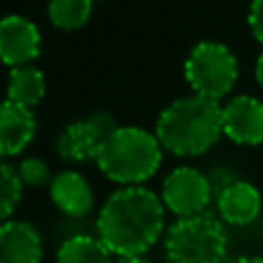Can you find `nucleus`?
<instances>
[{"mask_svg": "<svg viewBox=\"0 0 263 263\" xmlns=\"http://www.w3.org/2000/svg\"><path fill=\"white\" fill-rule=\"evenodd\" d=\"M44 245L32 224L9 219L0 229V263H42Z\"/></svg>", "mask_w": 263, "mask_h": 263, "instance_id": "nucleus-12", "label": "nucleus"}, {"mask_svg": "<svg viewBox=\"0 0 263 263\" xmlns=\"http://www.w3.org/2000/svg\"><path fill=\"white\" fill-rule=\"evenodd\" d=\"M46 92V81L44 74L32 65H23V67L9 69L7 79V100L21 106H37Z\"/></svg>", "mask_w": 263, "mask_h": 263, "instance_id": "nucleus-14", "label": "nucleus"}, {"mask_svg": "<svg viewBox=\"0 0 263 263\" xmlns=\"http://www.w3.org/2000/svg\"><path fill=\"white\" fill-rule=\"evenodd\" d=\"M114 129H116V123L111 116L92 114L88 118L65 125V129L60 132L58 141H55V150L67 162L83 164V162H90V159L95 162L102 143H104L106 136Z\"/></svg>", "mask_w": 263, "mask_h": 263, "instance_id": "nucleus-7", "label": "nucleus"}, {"mask_svg": "<svg viewBox=\"0 0 263 263\" xmlns=\"http://www.w3.org/2000/svg\"><path fill=\"white\" fill-rule=\"evenodd\" d=\"M162 143L143 127H116L97 153V166L109 180L123 187H139L157 173L162 164Z\"/></svg>", "mask_w": 263, "mask_h": 263, "instance_id": "nucleus-3", "label": "nucleus"}, {"mask_svg": "<svg viewBox=\"0 0 263 263\" xmlns=\"http://www.w3.org/2000/svg\"><path fill=\"white\" fill-rule=\"evenodd\" d=\"M247 23H250L252 35L263 44V0H252L250 14H247Z\"/></svg>", "mask_w": 263, "mask_h": 263, "instance_id": "nucleus-19", "label": "nucleus"}, {"mask_svg": "<svg viewBox=\"0 0 263 263\" xmlns=\"http://www.w3.org/2000/svg\"><path fill=\"white\" fill-rule=\"evenodd\" d=\"M254 77L256 81H259V86L263 88V53L256 58V65H254Z\"/></svg>", "mask_w": 263, "mask_h": 263, "instance_id": "nucleus-20", "label": "nucleus"}, {"mask_svg": "<svg viewBox=\"0 0 263 263\" xmlns=\"http://www.w3.org/2000/svg\"><path fill=\"white\" fill-rule=\"evenodd\" d=\"M49 194L53 205L67 217H86L95 205L92 185L79 171H60L49 185Z\"/></svg>", "mask_w": 263, "mask_h": 263, "instance_id": "nucleus-11", "label": "nucleus"}, {"mask_svg": "<svg viewBox=\"0 0 263 263\" xmlns=\"http://www.w3.org/2000/svg\"><path fill=\"white\" fill-rule=\"evenodd\" d=\"M224 134L240 145L263 143V102L252 95H238L222 106Z\"/></svg>", "mask_w": 263, "mask_h": 263, "instance_id": "nucleus-9", "label": "nucleus"}, {"mask_svg": "<svg viewBox=\"0 0 263 263\" xmlns=\"http://www.w3.org/2000/svg\"><path fill=\"white\" fill-rule=\"evenodd\" d=\"M37 132V118L32 109L14 102H5L0 111V153L5 157L18 155L30 145Z\"/></svg>", "mask_w": 263, "mask_h": 263, "instance_id": "nucleus-13", "label": "nucleus"}, {"mask_svg": "<svg viewBox=\"0 0 263 263\" xmlns=\"http://www.w3.org/2000/svg\"><path fill=\"white\" fill-rule=\"evenodd\" d=\"M42 32L35 21L21 14H9L0 21V55L9 67L30 65L40 55Z\"/></svg>", "mask_w": 263, "mask_h": 263, "instance_id": "nucleus-8", "label": "nucleus"}, {"mask_svg": "<svg viewBox=\"0 0 263 263\" xmlns=\"http://www.w3.org/2000/svg\"><path fill=\"white\" fill-rule=\"evenodd\" d=\"M185 79L192 92L219 102L238 81V60L227 44L199 42L185 60Z\"/></svg>", "mask_w": 263, "mask_h": 263, "instance_id": "nucleus-5", "label": "nucleus"}, {"mask_svg": "<svg viewBox=\"0 0 263 263\" xmlns=\"http://www.w3.org/2000/svg\"><path fill=\"white\" fill-rule=\"evenodd\" d=\"M224 134L219 102L201 95L178 97L159 114L155 136L162 148L180 157H196L213 148Z\"/></svg>", "mask_w": 263, "mask_h": 263, "instance_id": "nucleus-2", "label": "nucleus"}, {"mask_svg": "<svg viewBox=\"0 0 263 263\" xmlns=\"http://www.w3.org/2000/svg\"><path fill=\"white\" fill-rule=\"evenodd\" d=\"M261 192L247 180H231L217 192V210L224 224L247 227L261 215Z\"/></svg>", "mask_w": 263, "mask_h": 263, "instance_id": "nucleus-10", "label": "nucleus"}, {"mask_svg": "<svg viewBox=\"0 0 263 263\" xmlns=\"http://www.w3.org/2000/svg\"><path fill=\"white\" fill-rule=\"evenodd\" d=\"M164 201L153 190L120 187L97 215V238L120 259L143 256L164 233Z\"/></svg>", "mask_w": 263, "mask_h": 263, "instance_id": "nucleus-1", "label": "nucleus"}, {"mask_svg": "<svg viewBox=\"0 0 263 263\" xmlns=\"http://www.w3.org/2000/svg\"><path fill=\"white\" fill-rule=\"evenodd\" d=\"M229 263H263V256H240V259H233Z\"/></svg>", "mask_w": 263, "mask_h": 263, "instance_id": "nucleus-21", "label": "nucleus"}, {"mask_svg": "<svg viewBox=\"0 0 263 263\" xmlns=\"http://www.w3.org/2000/svg\"><path fill=\"white\" fill-rule=\"evenodd\" d=\"M118 263H150L143 256H129V259H118Z\"/></svg>", "mask_w": 263, "mask_h": 263, "instance_id": "nucleus-22", "label": "nucleus"}, {"mask_svg": "<svg viewBox=\"0 0 263 263\" xmlns=\"http://www.w3.org/2000/svg\"><path fill=\"white\" fill-rule=\"evenodd\" d=\"M55 263H114L111 252L95 236H72L60 245Z\"/></svg>", "mask_w": 263, "mask_h": 263, "instance_id": "nucleus-15", "label": "nucleus"}, {"mask_svg": "<svg viewBox=\"0 0 263 263\" xmlns=\"http://www.w3.org/2000/svg\"><path fill=\"white\" fill-rule=\"evenodd\" d=\"M18 176H21L23 185L30 187H42V185H51L53 176H51V168L44 159L40 157H26L21 159V164L16 166Z\"/></svg>", "mask_w": 263, "mask_h": 263, "instance_id": "nucleus-18", "label": "nucleus"}, {"mask_svg": "<svg viewBox=\"0 0 263 263\" xmlns=\"http://www.w3.org/2000/svg\"><path fill=\"white\" fill-rule=\"evenodd\" d=\"M210 199H213V182L199 168L178 166L162 182L164 208L178 215V219L205 213Z\"/></svg>", "mask_w": 263, "mask_h": 263, "instance_id": "nucleus-6", "label": "nucleus"}, {"mask_svg": "<svg viewBox=\"0 0 263 263\" xmlns=\"http://www.w3.org/2000/svg\"><path fill=\"white\" fill-rule=\"evenodd\" d=\"M92 16V0H49V21L60 30H77Z\"/></svg>", "mask_w": 263, "mask_h": 263, "instance_id": "nucleus-16", "label": "nucleus"}, {"mask_svg": "<svg viewBox=\"0 0 263 263\" xmlns=\"http://www.w3.org/2000/svg\"><path fill=\"white\" fill-rule=\"evenodd\" d=\"M23 194V180L18 176V171L12 166V164L5 162L3 168H0V201H3V219L9 222L14 208L18 205Z\"/></svg>", "mask_w": 263, "mask_h": 263, "instance_id": "nucleus-17", "label": "nucleus"}, {"mask_svg": "<svg viewBox=\"0 0 263 263\" xmlns=\"http://www.w3.org/2000/svg\"><path fill=\"white\" fill-rule=\"evenodd\" d=\"M168 263H229V236L224 224L210 213L180 217L164 238Z\"/></svg>", "mask_w": 263, "mask_h": 263, "instance_id": "nucleus-4", "label": "nucleus"}]
</instances>
